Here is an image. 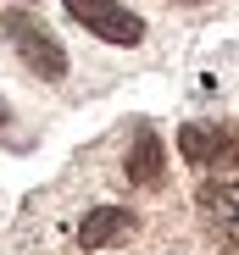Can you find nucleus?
Wrapping results in <instances>:
<instances>
[{
	"label": "nucleus",
	"mask_w": 239,
	"mask_h": 255,
	"mask_svg": "<svg viewBox=\"0 0 239 255\" xmlns=\"http://www.w3.org/2000/svg\"><path fill=\"white\" fill-rule=\"evenodd\" d=\"M178 150L189 172H201L195 205H201L212 239L228 255H239V122H184Z\"/></svg>",
	"instance_id": "1"
},
{
	"label": "nucleus",
	"mask_w": 239,
	"mask_h": 255,
	"mask_svg": "<svg viewBox=\"0 0 239 255\" xmlns=\"http://www.w3.org/2000/svg\"><path fill=\"white\" fill-rule=\"evenodd\" d=\"M6 128H11V111H6V100H0V139H6Z\"/></svg>",
	"instance_id": "6"
},
{
	"label": "nucleus",
	"mask_w": 239,
	"mask_h": 255,
	"mask_svg": "<svg viewBox=\"0 0 239 255\" xmlns=\"http://www.w3.org/2000/svg\"><path fill=\"white\" fill-rule=\"evenodd\" d=\"M6 39H11V50L28 61V72L33 78H45V83H61L67 78V50L56 45V33L39 22V17H28V11H6Z\"/></svg>",
	"instance_id": "2"
},
{
	"label": "nucleus",
	"mask_w": 239,
	"mask_h": 255,
	"mask_svg": "<svg viewBox=\"0 0 239 255\" xmlns=\"http://www.w3.org/2000/svg\"><path fill=\"white\" fill-rule=\"evenodd\" d=\"M139 233V217L128 205H100V211H89L84 222H78V244L84 250H106V244H123V239H134Z\"/></svg>",
	"instance_id": "4"
},
{
	"label": "nucleus",
	"mask_w": 239,
	"mask_h": 255,
	"mask_svg": "<svg viewBox=\"0 0 239 255\" xmlns=\"http://www.w3.org/2000/svg\"><path fill=\"white\" fill-rule=\"evenodd\" d=\"M61 6L72 11V22H84L106 45H139L145 39V17L128 11L123 0H61Z\"/></svg>",
	"instance_id": "3"
},
{
	"label": "nucleus",
	"mask_w": 239,
	"mask_h": 255,
	"mask_svg": "<svg viewBox=\"0 0 239 255\" xmlns=\"http://www.w3.org/2000/svg\"><path fill=\"white\" fill-rule=\"evenodd\" d=\"M167 166H162V139L156 128H134V144H128V183L134 189H162Z\"/></svg>",
	"instance_id": "5"
}]
</instances>
